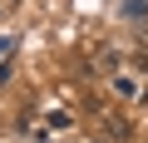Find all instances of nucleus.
I'll use <instances>...</instances> for the list:
<instances>
[{
    "label": "nucleus",
    "instance_id": "obj_1",
    "mask_svg": "<svg viewBox=\"0 0 148 143\" xmlns=\"http://www.w3.org/2000/svg\"><path fill=\"white\" fill-rule=\"evenodd\" d=\"M114 94H119V99H138V94H143V84H138V79H128V74H114Z\"/></svg>",
    "mask_w": 148,
    "mask_h": 143
},
{
    "label": "nucleus",
    "instance_id": "obj_2",
    "mask_svg": "<svg viewBox=\"0 0 148 143\" xmlns=\"http://www.w3.org/2000/svg\"><path fill=\"white\" fill-rule=\"evenodd\" d=\"M10 49H15V40H10V35H0V64L10 59Z\"/></svg>",
    "mask_w": 148,
    "mask_h": 143
}]
</instances>
